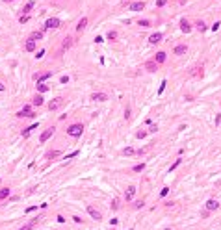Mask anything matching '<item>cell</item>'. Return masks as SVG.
<instances>
[{"instance_id":"1","label":"cell","mask_w":221,"mask_h":230,"mask_svg":"<svg viewBox=\"0 0 221 230\" xmlns=\"http://www.w3.org/2000/svg\"><path fill=\"white\" fill-rule=\"evenodd\" d=\"M82 132H84V126H82V124H71V126L67 128V134H69L71 137H80Z\"/></svg>"},{"instance_id":"2","label":"cell","mask_w":221,"mask_h":230,"mask_svg":"<svg viewBox=\"0 0 221 230\" xmlns=\"http://www.w3.org/2000/svg\"><path fill=\"white\" fill-rule=\"evenodd\" d=\"M65 104V100L61 99V97H56L54 100H50V104H49V110L50 111H56V110H60V108Z\"/></svg>"},{"instance_id":"3","label":"cell","mask_w":221,"mask_h":230,"mask_svg":"<svg viewBox=\"0 0 221 230\" xmlns=\"http://www.w3.org/2000/svg\"><path fill=\"white\" fill-rule=\"evenodd\" d=\"M60 26H61V22H60V19H56V17L46 19V22H45V28H60Z\"/></svg>"},{"instance_id":"4","label":"cell","mask_w":221,"mask_h":230,"mask_svg":"<svg viewBox=\"0 0 221 230\" xmlns=\"http://www.w3.org/2000/svg\"><path fill=\"white\" fill-rule=\"evenodd\" d=\"M17 117H35V115L32 113V108L30 106H24L21 111H17Z\"/></svg>"},{"instance_id":"5","label":"cell","mask_w":221,"mask_h":230,"mask_svg":"<svg viewBox=\"0 0 221 230\" xmlns=\"http://www.w3.org/2000/svg\"><path fill=\"white\" fill-rule=\"evenodd\" d=\"M91 100L104 102V100H108V95H106V93H93V95H91Z\"/></svg>"},{"instance_id":"6","label":"cell","mask_w":221,"mask_h":230,"mask_svg":"<svg viewBox=\"0 0 221 230\" xmlns=\"http://www.w3.org/2000/svg\"><path fill=\"white\" fill-rule=\"evenodd\" d=\"M88 212H89V215H91L95 221H100V217H102V215H100V212H98V210H95L93 206H88Z\"/></svg>"},{"instance_id":"7","label":"cell","mask_w":221,"mask_h":230,"mask_svg":"<svg viewBox=\"0 0 221 230\" xmlns=\"http://www.w3.org/2000/svg\"><path fill=\"white\" fill-rule=\"evenodd\" d=\"M52 134H54V128H46V130H45V132L41 134V137H39V141H41V143H45V141H46V139H49V137H50Z\"/></svg>"},{"instance_id":"8","label":"cell","mask_w":221,"mask_h":230,"mask_svg":"<svg viewBox=\"0 0 221 230\" xmlns=\"http://www.w3.org/2000/svg\"><path fill=\"white\" fill-rule=\"evenodd\" d=\"M145 7V2L141 0V2H132L130 4V11H141Z\"/></svg>"},{"instance_id":"9","label":"cell","mask_w":221,"mask_h":230,"mask_svg":"<svg viewBox=\"0 0 221 230\" xmlns=\"http://www.w3.org/2000/svg\"><path fill=\"white\" fill-rule=\"evenodd\" d=\"M180 30H182L184 34H189V32H191V26H189V22L186 21V19H182V21H180Z\"/></svg>"},{"instance_id":"10","label":"cell","mask_w":221,"mask_h":230,"mask_svg":"<svg viewBox=\"0 0 221 230\" xmlns=\"http://www.w3.org/2000/svg\"><path fill=\"white\" fill-rule=\"evenodd\" d=\"M50 76H52V72H43V74H35L34 80L37 82V84H41L43 80H46V78H50Z\"/></svg>"},{"instance_id":"11","label":"cell","mask_w":221,"mask_h":230,"mask_svg":"<svg viewBox=\"0 0 221 230\" xmlns=\"http://www.w3.org/2000/svg\"><path fill=\"white\" fill-rule=\"evenodd\" d=\"M206 208H208V212H214V210H218V208H219L218 200H214V198H210V200L206 202Z\"/></svg>"},{"instance_id":"12","label":"cell","mask_w":221,"mask_h":230,"mask_svg":"<svg viewBox=\"0 0 221 230\" xmlns=\"http://www.w3.org/2000/svg\"><path fill=\"white\" fill-rule=\"evenodd\" d=\"M134 195H136V188H134V186H130V188L126 189V193H125V198H126V200H132Z\"/></svg>"},{"instance_id":"13","label":"cell","mask_w":221,"mask_h":230,"mask_svg":"<svg viewBox=\"0 0 221 230\" xmlns=\"http://www.w3.org/2000/svg\"><path fill=\"white\" fill-rule=\"evenodd\" d=\"M186 52H188V46H186V45L175 46V54H177V56H182V54H186Z\"/></svg>"},{"instance_id":"14","label":"cell","mask_w":221,"mask_h":230,"mask_svg":"<svg viewBox=\"0 0 221 230\" xmlns=\"http://www.w3.org/2000/svg\"><path fill=\"white\" fill-rule=\"evenodd\" d=\"M160 41H162V34H158V32L149 37V43H152V45H156V43H160Z\"/></svg>"},{"instance_id":"15","label":"cell","mask_w":221,"mask_h":230,"mask_svg":"<svg viewBox=\"0 0 221 230\" xmlns=\"http://www.w3.org/2000/svg\"><path fill=\"white\" fill-rule=\"evenodd\" d=\"M165 58H167V54H165V52H158L156 56H154V61H156V63H164Z\"/></svg>"},{"instance_id":"16","label":"cell","mask_w":221,"mask_h":230,"mask_svg":"<svg viewBox=\"0 0 221 230\" xmlns=\"http://www.w3.org/2000/svg\"><path fill=\"white\" fill-rule=\"evenodd\" d=\"M145 69H147V71H156V69H158V63H156V61H147V63H145Z\"/></svg>"},{"instance_id":"17","label":"cell","mask_w":221,"mask_h":230,"mask_svg":"<svg viewBox=\"0 0 221 230\" xmlns=\"http://www.w3.org/2000/svg\"><path fill=\"white\" fill-rule=\"evenodd\" d=\"M24 48L28 50V52H34V50H35V41L28 39V41H26V45H24Z\"/></svg>"},{"instance_id":"18","label":"cell","mask_w":221,"mask_h":230,"mask_svg":"<svg viewBox=\"0 0 221 230\" xmlns=\"http://www.w3.org/2000/svg\"><path fill=\"white\" fill-rule=\"evenodd\" d=\"M86 24H88V19H80V21H78V26H76V30H78V32H82V30H84L86 28Z\"/></svg>"},{"instance_id":"19","label":"cell","mask_w":221,"mask_h":230,"mask_svg":"<svg viewBox=\"0 0 221 230\" xmlns=\"http://www.w3.org/2000/svg\"><path fill=\"white\" fill-rule=\"evenodd\" d=\"M71 45H73V39H71V37H65V39H63V45H61V48L65 50V48H69Z\"/></svg>"},{"instance_id":"20","label":"cell","mask_w":221,"mask_h":230,"mask_svg":"<svg viewBox=\"0 0 221 230\" xmlns=\"http://www.w3.org/2000/svg\"><path fill=\"white\" fill-rule=\"evenodd\" d=\"M30 39H32V41H39V39H43V32H34L30 36Z\"/></svg>"},{"instance_id":"21","label":"cell","mask_w":221,"mask_h":230,"mask_svg":"<svg viewBox=\"0 0 221 230\" xmlns=\"http://www.w3.org/2000/svg\"><path fill=\"white\" fill-rule=\"evenodd\" d=\"M35 128H37V123H35V124H32V126H30V128H26V130H22V135H24V137H28V135H30V132H32V130H35Z\"/></svg>"},{"instance_id":"22","label":"cell","mask_w":221,"mask_h":230,"mask_svg":"<svg viewBox=\"0 0 221 230\" xmlns=\"http://www.w3.org/2000/svg\"><path fill=\"white\" fill-rule=\"evenodd\" d=\"M34 6H35V2H34V0H30V2L24 6V9H22V11H24V13H30V11H32V7H34Z\"/></svg>"},{"instance_id":"23","label":"cell","mask_w":221,"mask_h":230,"mask_svg":"<svg viewBox=\"0 0 221 230\" xmlns=\"http://www.w3.org/2000/svg\"><path fill=\"white\" fill-rule=\"evenodd\" d=\"M43 102H45V99H43L41 95H37V97H35V99H34V104H35V106H41Z\"/></svg>"},{"instance_id":"24","label":"cell","mask_w":221,"mask_h":230,"mask_svg":"<svg viewBox=\"0 0 221 230\" xmlns=\"http://www.w3.org/2000/svg\"><path fill=\"white\" fill-rule=\"evenodd\" d=\"M6 197H9V189H0V200H2V198H6Z\"/></svg>"},{"instance_id":"25","label":"cell","mask_w":221,"mask_h":230,"mask_svg":"<svg viewBox=\"0 0 221 230\" xmlns=\"http://www.w3.org/2000/svg\"><path fill=\"white\" fill-rule=\"evenodd\" d=\"M37 89L41 93H46V91H49V85H46V84H37Z\"/></svg>"},{"instance_id":"26","label":"cell","mask_w":221,"mask_h":230,"mask_svg":"<svg viewBox=\"0 0 221 230\" xmlns=\"http://www.w3.org/2000/svg\"><path fill=\"white\" fill-rule=\"evenodd\" d=\"M28 19H30V15H28V13H24V15H21L19 22H21V24H24V22H28Z\"/></svg>"},{"instance_id":"27","label":"cell","mask_w":221,"mask_h":230,"mask_svg":"<svg viewBox=\"0 0 221 230\" xmlns=\"http://www.w3.org/2000/svg\"><path fill=\"white\" fill-rule=\"evenodd\" d=\"M143 169H145V163H139V165H136V167H134V173H141Z\"/></svg>"},{"instance_id":"28","label":"cell","mask_w":221,"mask_h":230,"mask_svg":"<svg viewBox=\"0 0 221 230\" xmlns=\"http://www.w3.org/2000/svg\"><path fill=\"white\" fill-rule=\"evenodd\" d=\"M191 74H193V76H197V74H203V67H195V69L191 71Z\"/></svg>"},{"instance_id":"29","label":"cell","mask_w":221,"mask_h":230,"mask_svg":"<svg viewBox=\"0 0 221 230\" xmlns=\"http://www.w3.org/2000/svg\"><path fill=\"white\" fill-rule=\"evenodd\" d=\"M197 28H199L201 32H204V30H206V24H204L203 21H199V22H197Z\"/></svg>"},{"instance_id":"30","label":"cell","mask_w":221,"mask_h":230,"mask_svg":"<svg viewBox=\"0 0 221 230\" xmlns=\"http://www.w3.org/2000/svg\"><path fill=\"white\" fill-rule=\"evenodd\" d=\"M34 225H35V221H32V223H28L26 227H22V228H19V230H32V228H34Z\"/></svg>"},{"instance_id":"31","label":"cell","mask_w":221,"mask_h":230,"mask_svg":"<svg viewBox=\"0 0 221 230\" xmlns=\"http://www.w3.org/2000/svg\"><path fill=\"white\" fill-rule=\"evenodd\" d=\"M115 37H117V32H112V30H110V32H108V39H110V41H113Z\"/></svg>"},{"instance_id":"32","label":"cell","mask_w":221,"mask_h":230,"mask_svg":"<svg viewBox=\"0 0 221 230\" xmlns=\"http://www.w3.org/2000/svg\"><path fill=\"white\" fill-rule=\"evenodd\" d=\"M180 162H182V160H177V162H175V163H173V165H171V167H169V171H175V169H177V167H179V165H180Z\"/></svg>"},{"instance_id":"33","label":"cell","mask_w":221,"mask_h":230,"mask_svg":"<svg viewBox=\"0 0 221 230\" xmlns=\"http://www.w3.org/2000/svg\"><path fill=\"white\" fill-rule=\"evenodd\" d=\"M123 154H128V156H130V154H134V149H132V147H126V149L123 150Z\"/></svg>"},{"instance_id":"34","label":"cell","mask_w":221,"mask_h":230,"mask_svg":"<svg viewBox=\"0 0 221 230\" xmlns=\"http://www.w3.org/2000/svg\"><path fill=\"white\" fill-rule=\"evenodd\" d=\"M60 156V152L58 150H52V152H49V158H58Z\"/></svg>"},{"instance_id":"35","label":"cell","mask_w":221,"mask_h":230,"mask_svg":"<svg viewBox=\"0 0 221 230\" xmlns=\"http://www.w3.org/2000/svg\"><path fill=\"white\" fill-rule=\"evenodd\" d=\"M165 4H167V0H156V6H158V7L165 6Z\"/></svg>"},{"instance_id":"36","label":"cell","mask_w":221,"mask_h":230,"mask_svg":"<svg viewBox=\"0 0 221 230\" xmlns=\"http://www.w3.org/2000/svg\"><path fill=\"white\" fill-rule=\"evenodd\" d=\"M149 24H151V22H149V21H139V26H143V28H147Z\"/></svg>"},{"instance_id":"37","label":"cell","mask_w":221,"mask_h":230,"mask_svg":"<svg viewBox=\"0 0 221 230\" xmlns=\"http://www.w3.org/2000/svg\"><path fill=\"white\" fill-rule=\"evenodd\" d=\"M167 193H169V188H164V189H162V193H160V195H162V197H165Z\"/></svg>"},{"instance_id":"38","label":"cell","mask_w":221,"mask_h":230,"mask_svg":"<svg viewBox=\"0 0 221 230\" xmlns=\"http://www.w3.org/2000/svg\"><path fill=\"white\" fill-rule=\"evenodd\" d=\"M134 206H136V208H143V200H137Z\"/></svg>"},{"instance_id":"39","label":"cell","mask_w":221,"mask_h":230,"mask_svg":"<svg viewBox=\"0 0 221 230\" xmlns=\"http://www.w3.org/2000/svg\"><path fill=\"white\" fill-rule=\"evenodd\" d=\"M164 87H165V80L162 82V85H160V89H158V93H162V91H164Z\"/></svg>"},{"instance_id":"40","label":"cell","mask_w":221,"mask_h":230,"mask_svg":"<svg viewBox=\"0 0 221 230\" xmlns=\"http://www.w3.org/2000/svg\"><path fill=\"white\" fill-rule=\"evenodd\" d=\"M74 156H78V150H74V152H71L69 156H67V158H74Z\"/></svg>"},{"instance_id":"41","label":"cell","mask_w":221,"mask_h":230,"mask_svg":"<svg viewBox=\"0 0 221 230\" xmlns=\"http://www.w3.org/2000/svg\"><path fill=\"white\" fill-rule=\"evenodd\" d=\"M117 206H119V204H117V198H115V200L112 202V208H113V210H117Z\"/></svg>"},{"instance_id":"42","label":"cell","mask_w":221,"mask_h":230,"mask_svg":"<svg viewBox=\"0 0 221 230\" xmlns=\"http://www.w3.org/2000/svg\"><path fill=\"white\" fill-rule=\"evenodd\" d=\"M4 89H6V85H4V84H0V91H4Z\"/></svg>"},{"instance_id":"43","label":"cell","mask_w":221,"mask_h":230,"mask_svg":"<svg viewBox=\"0 0 221 230\" xmlns=\"http://www.w3.org/2000/svg\"><path fill=\"white\" fill-rule=\"evenodd\" d=\"M4 2H13V0H4Z\"/></svg>"},{"instance_id":"44","label":"cell","mask_w":221,"mask_h":230,"mask_svg":"<svg viewBox=\"0 0 221 230\" xmlns=\"http://www.w3.org/2000/svg\"><path fill=\"white\" fill-rule=\"evenodd\" d=\"M165 230H169V228H165Z\"/></svg>"}]
</instances>
